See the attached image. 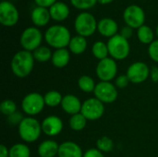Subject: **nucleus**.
I'll list each match as a JSON object with an SVG mask.
<instances>
[{"label": "nucleus", "instance_id": "obj_1", "mask_svg": "<svg viewBox=\"0 0 158 157\" xmlns=\"http://www.w3.org/2000/svg\"><path fill=\"white\" fill-rule=\"evenodd\" d=\"M34 57L31 52L21 50L17 52L10 63V68L13 74L18 78H26L28 77L34 67Z\"/></svg>", "mask_w": 158, "mask_h": 157}, {"label": "nucleus", "instance_id": "obj_2", "mask_svg": "<svg viewBox=\"0 0 158 157\" xmlns=\"http://www.w3.org/2000/svg\"><path fill=\"white\" fill-rule=\"evenodd\" d=\"M44 40L51 47L61 49L69 46L71 35L67 27L63 25H54L46 30L44 33Z\"/></svg>", "mask_w": 158, "mask_h": 157}, {"label": "nucleus", "instance_id": "obj_3", "mask_svg": "<svg viewBox=\"0 0 158 157\" xmlns=\"http://www.w3.org/2000/svg\"><path fill=\"white\" fill-rule=\"evenodd\" d=\"M18 130L20 139L29 143L36 142L43 132L41 123L32 117L24 118L19 125Z\"/></svg>", "mask_w": 158, "mask_h": 157}, {"label": "nucleus", "instance_id": "obj_4", "mask_svg": "<svg viewBox=\"0 0 158 157\" xmlns=\"http://www.w3.org/2000/svg\"><path fill=\"white\" fill-rule=\"evenodd\" d=\"M109 56L115 60H123L127 58L131 52V45L127 39L120 34L109 38L107 42Z\"/></svg>", "mask_w": 158, "mask_h": 157}, {"label": "nucleus", "instance_id": "obj_5", "mask_svg": "<svg viewBox=\"0 0 158 157\" xmlns=\"http://www.w3.org/2000/svg\"><path fill=\"white\" fill-rule=\"evenodd\" d=\"M97 22L95 18L89 12L80 13L74 21V28L78 35L82 37L92 36L97 30Z\"/></svg>", "mask_w": 158, "mask_h": 157}, {"label": "nucleus", "instance_id": "obj_6", "mask_svg": "<svg viewBox=\"0 0 158 157\" xmlns=\"http://www.w3.org/2000/svg\"><path fill=\"white\" fill-rule=\"evenodd\" d=\"M43 41V34L36 27H29L25 29L19 38L20 45L23 50L33 52L41 46Z\"/></svg>", "mask_w": 158, "mask_h": 157}, {"label": "nucleus", "instance_id": "obj_7", "mask_svg": "<svg viewBox=\"0 0 158 157\" xmlns=\"http://www.w3.org/2000/svg\"><path fill=\"white\" fill-rule=\"evenodd\" d=\"M44 98L38 93H28L21 102L22 111L29 117H33L40 114L44 108Z\"/></svg>", "mask_w": 158, "mask_h": 157}, {"label": "nucleus", "instance_id": "obj_8", "mask_svg": "<svg viewBox=\"0 0 158 157\" xmlns=\"http://www.w3.org/2000/svg\"><path fill=\"white\" fill-rule=\"evenodd\" d=\"M123 19L127 26L138 30L144 25L145 13L141 6L137 5H130L123 12Z\"/></svg>", "mask_w": 158, "mask_h": 157}, {"label": "nucleus", "instance_id": "obj_9", "mask_svg": "<svg viewBox=\"0 0 158 157\" xmlns=\"http://www.w3.org/2000/svg\"><path fill=\"white\" fill-rule=\"evenodd\" d=\"M94 96L104 104L114 103L118 98V89L111 81H100L94 89Z\"/></svg>", "mask_w": 158, "mask_h": 157}, {"label": "nucleus", "instance_id": "obj_10", "mask_svg": "<svg viewBox=\"0 0 158 157\" xmlns=\"http://www.w3.org/2000/svg\"><path fill=\"white\" fill-rule=\"evenodd\" d=\"M81 113L86 118L87 120L94 121L101 118L105 113L104 103L97 98H89L82 103Z\"/></svg>", "mask_w": 158, "mask_h": 157}, {"label": "nucleus", "instance_id": "obj_11", "mask_svg": "<svg viewBox=\"0 0 158 157\" xmlns=\"http://www.w3.org/2000/svg\"><path fill=\"white\" fill-rule=\"evenodd\" d=\"M95 72L101 81H111L118 74V65L112 57L100 60L96 66Z\"/></svg>", "mask_w": 158, "mask_h": 157}, {"label": "nucleus", "instance_id": "obj_12", "mask_svg": "<svg viewBox=\"0 0 158 157\" xmlns=\"http://www.w3.org/2000/svg\"><path fill=\"white\" fill-rule=\"evenodd\" d=\"M19 19L17 7L9 1L4 0L0 2V23L6 27L15 26Z\"/></svg>", "mask_w": 158, "mask_h": 157}, {"label": "nucleus", "instance_id": "obj_13", "mask_svg": "<svg viewBox=\"0 0 158 157\" xmlns=\"http://www.w3.org/2000/svg\"><path fill=\"white\" fill-rule=\"evenodd\" d=\"M126 75L131 82L143 83L150 77V68L144 62H134L128 68Z\"/></svg>", "mask_w": 158, "mask_h": 157}, {"label": "nucleus", "instance_id": "obj_14", "mask_svg": "<svg viewBox=\"0 0 158 157\" xmlns=\"http://www.w3.org/2000/svg\"><path fill=\"white\" fill-rule=\"evenodd\" d=\"M41 125L43 132L49 137H55L58 135L62 131L64 127L62 119L56 116L46 117L43 120Z\"/></svg>", "mask_w": 158, "mask_h": 157}, {"label": "nucleus", "instance_id": "obj_15", "mask_svg": "<svg viewBox=\"0 0 158 157\" xmlns=\"http://www.w3.org/2000/svg\"><path fill=\"white\" fill-rule=\"evenodd\" d=\"M61 107L62 109L71 116L81 113L82 104L81 100L74 94H67L63 96L62 102H61Z\"/></svg>", "mask_w": 158, "mask_h": 157}, {"label": "nucleus", "instance_id": "obj_16", "mask_svg": "<svg viewBox=\"0 0 158 157\" xmlns=\"http://www.w3.org/2000/svg\"><path fill=\"white\" fill-rule=\"evenodd\" d=\"M97 31L105 37L111 38L118 34V23L111 18H104L99 20L97 24Z\"/></svg>", "mask_w": 158, "mask_h": 157}, {"label": "nucleus", "instance_id": "obj_17", "mask_svg": "<svg viewBox=\"0 0 158 157\" xmlns=\"http://www.w3.org/2000/svg\"><path fill=\"white\" fill-rule=\"evenodd\" d=\"M57 157H83V152L79 144L68 141L59 144Z\"/></svg>", "mask_w": 158, "mask_h": 157}, {"label": "nucleus", "instance_id": "obj_18", "mask_svg": "<svg viewBox=\"0 0 158 157\" xmlns=\"http://www.w3.org/2000/svg\"><path fill=\"white\" fill-rule=\"evenodd\" d=\"M31 19L32 23L37 27H44L48 24L51 16L49 10L46 7L36 6L32 9L31 14Z\"/></svg>", "mask_w": 158, "mask_h": 157}, {"label": "nucleus", "instance_id": "obj_19", "mask_svg": "<svg viewBox=\"0 0 158 157\" xmlns=\"http://www.w3.org/2000/svg\"><path fill=\"white\" fill-rule=\"evenodd\" d=\"M59 144L53 140L42 142L38 146V155L40 157H56L58 155Z\"/></svg>", "mask_w": 158, "mask_h": 157}, {"label": "nucleus", "instance_id": "obj_20", "mask_svg": "<svg viewBox=\"0 0 158 157\" xmlns=\"http://www.w3.org/2000/svg\"><path fill=\"white\" fill-rule=\"evenodd\" d=\"M49 13L51 19L56 21H63L69 15V8L64 2L56 1L53 6L49 7Z\"/></svg>", "mask_w": 158, "mask_h": 157}, {"label": "nucleus", "instance_id": "obj_21", "mask_svg": "<svg viewBox=\"0 0 158 157\" xmlns=\"http://www.w3.org/2000/svg\"><path fill=\"white\" fill-rule=\"evenodd\" d=\"M70 60V54L67 48L56 49L52 56V64L58 68L66 67Z\"/></svg>", "mask_w": 158, "mask_h": 157}, {"label": "nucleus", "instance_id": "obj_22", "mask_svg": "<svg viewBox=\"0 0 158 157\" xmlns=\"http://www.w3.org/2000/svg\"><path fill=\"white\" fill-rule=\"evenodd\" d=\"M69 51L74 55H81L85 52L87 48V40L85 37L81 35H76L71 37V40L69 44Z\"/></svg>", "mask_w": 158, "mask_h": 157}, {"label": "nucleus", "instance_id": "obj_23", "mask_svg": "<svg viewBox=\"0 0 158 157\" xmlns=\"http://www.w3.org/2000/svg\"><path fill=\"white\" fill-rule=\"evenodd\" d=\"M137 37L138 40L144 44H150L155 41V33L153 30L147 25H143L137 30Z\"/></svg>", "mask_w": 158, "mask_h": 157}, {"label": "nucleus", "instance_id": "obj_24", "mask_svg": "<svg viewBox=\"0 0 158 157\" xmlns=\"http://www.w3.org/2000/svg\"><path fill=\"white\" fill-rule=\"evenodd\" d=\"M92 53L95 58L99 59V61L108 57L109 52H108L107 43H105L102 41L95 42L92 47Z\"/></svg>", "mask_w": 158, "mask_h": 157}, {"label": "nucleus", "instance_id": "obj_25", "mask_svg": "<svg viewBox=\"0 0 158 157\" xmlns=\"http://www.w3.org/2000/svg\"><path fill=\"white\" fill-rule=\"evenodd\" d=\"M87 121L88 120L86 119V118L81 113H79L71 116V118H69V127L72 130L81 131L86 127Z\"/></svg>", "mask_w": 158, "mask_h": 157}, {"label": "nucleus", "instance_id": "obj_26", "mask_svg": "<svg viewBox=\"0 0 158 157\" xmlns=\"http://www.w3.org/2000/svg\"><path fill=\"white\" fill-rule=\"evenodd\" d=\"M31 151L24 143H16L9 148V157H30Z\"/></svg>", "mask_w": 158, "mask_h": 157}, {"label": "nucleus", "instance_id": "obj_27", "mask_svg": "<svg viewBox=\"0 0 158 157\" xmlns=\"http://www.w3.org/2000/svg\"><path fill=\"white\" fill-rule=\"evenodd\" d=\"M78 86L79 88L84 92V93H94V89H95V82L94 81V79L88 75H83L81 77L79 78L78 80Z\"/></svg>", "mask_w": 158, "mask_h": 157}, {"label": "nucleus", "instance_id": "obj_28", "mask_svg": "<svg viewBox=\"0 0 158 157\" xmlns=\"http://www.w3.org/2000/svg\"><path fill=\"white\" fill-rule=\"evenodd\" d=\"M44 98L45 105L49 107H56L61 105L63 96L57 91H49L44 94Z\"/></svg>", "mask_w": 158, "mask_h": 157}, {"label": "nucleus", "instance_id": "obj_29", "mask_svg": "<svg viewBox=\"0 0 158 157\" xmlns=\"http://www.w3.org/2000/svg\"><path fill=\"white\" fill-rule=\"evenodd\" d=\"M32 55L36 61H38L40 63H44V62H47L52 59L53 53L51 52L49 47L40 46L35 51H33Z\"/></svg>", "mask_w": 158, "mask_h": 157}, {"label": "nucleus", "instance_id": "obj_30", "mask_svg": "<svg viewBox=\"0 0 158 157\" xmlns=\"http://www.w3.org/2000/svg\"><path fill=\"white\" fill-rule=\"evenodd\" d=\"M96 148L102 153H109L114 148V142L107 136H103L96 142Z\"/></svg>", "mask_w": 158, "mask_h": 157}, {"label": "nucleus", "instance_id": "obj_31", "mask_svg": "<svg viewBox=\"0 0 158 157\" xmlns=\"http://www.w3.org/2000/svg\"><path fill=\"white\" fill-rule=\"evenodd\" d=\"M0 111L2 112L3 115L8 117L12 114H14L17 111V105L16 103L12 100H4L0 104Z\"/></svg>", "mask_w": 158, "mask_h": 157}, {"label": "nucleus", "instance_id": "obj_32", "mask_svg": "<svg viewBox=\"0 0 158 157\" xmlns=\"http://www.w3.org/2000/svg\"><path fill=\"white\" fill-rule=\"evenodd\" d=\"M71 5L81 10H86L94 7L98 0H69Z\"/></svg>", "mask_w": 158, "mask_h": 157}, {"label": "nucleus", "instance_id": "obj_33", "mask_svg": "<svg viewBox=\"0 0 158 157\" xmlns=\"http://www.w3.org/2000/svg\"><path fill=\"white\" fill-rule=\"evenodd\" d=\"M148 54L152 60L158 63V40H155L152 43L149 44Z\"/></svg>", "mask_w": 158, "mask_h": 157}, {"label": "nucleus", "instance_id": "obj_34", "mask_svg": "<svg viewBox=\"0 0 158 157\" xmlns=\"http://www.w3.org/2000/svg\"><path fill=\"white\" fill-rule=\"evenodd\" d=\"M130 80L128 78V76L126 74H121L119 75L117 79H116V82H115V85L119 88V89H123L125 87H127L130 83Z\"/></svg>", "mask_w": 158, "mask_h": 157}, {"label": "nucleus", "instance_id": "obj_35", "mask_svg": "<svg viewBox=\"0 0 158 157\" xmlns=\"http://www.w3.org/2000/svg\"><path fill=\"white\" fill-rule=\"evenodd\" d=\"M23 118H24L22 117L21 113L16 111L14 114H12V115H10V116L7 117V121H8V123L11 124V125H18V126H19V125L20 124V122L22 121Z\"/></svg>", "mask_w": 158, "mask_h": 157}, {"label": "nucleus", "instance_id": "obj_36", "mask_svg": "<svg viewBox=\"0 0 158 157\" xmlns=\"http://www.w3.org/2000/svg\"><path fill=\"white\" fill-rule=\"evenodd\" d=\"M83 157H105L104 154L99 151L97 148H91L89 150H87L84 154Z\"/></svg>", "mask_w": 158, "mask_h": 157}, {"label": "nucleus", "instance_id": "obj_37", "mask_svg": "<svg viewBox=\"0 0 158 157\" xmlns=\"http://www.w3.org/2000/svg\"><path fill=\"white\" fill-rule=\"evenodd\" d=\"M122 37H124L125 39H130L131 36H132V34H133V29L132 28H131V27H129V26H125V27H123L122 29H121V31H120V33H119Z\"/></svg>", "mask_w": 158, "mask_h": 157}, {"label": "nucleus", "instance_id": "obj_38", "mask_svg": "<svg viewBox=\"0 0 158 157\" xmlns=\"http://www.w3.org/2000/svg\"><path fill=\"white\" fill-rule=\"evenodd\" d=\"M34 2L38 6H43L47 8L53 6L56 2V0H34Z\"/></svg>", "mask_w": 158, "mask_h": 157}, {"label": "nucleus", "instance_id": "obj_39", "mask_svg": "<svg viewBox=\"0 0 158 157\" xmlns=\"http://www.w3.org/2000/svg\"><path fill=\"white\" fill-rule=\"evenodd\" d=\"M150 78L153 82L156 83L158 82V67H152L150 69Z\"/></svg>", "mask_w": 158, "mask_h": 157}, {"label": "nucleus", "instance_id": "obj_40", "mask_svg": "<svg viewBox=\"0 0 158 157\" xmlns=\"http://www.w3.org/2000/svg\"><path fill=\"white\" fill-rule=\"evenodd\" d=\"M0 157H9V149L5 145H0Z\"/></svg>", "mask_w": 158, "mask_h": 157}, {"label": "nucleus", "instance_id": "obj_41", "mask_svg": "<svg viewBox=\"0 0 158 157\" xmlns=\"http://www.w3.org/2000/svg\"><path fill=\"white\" fill-rule=\"evenodd\" d=\"M113 1L114 0H98V3H100L101 5H108Z\"/></svg>", "mask_w": 158, "mask_h": 157}, {"label": "nucleus", "instance_id": "obj_42", "mask_svg": "<svg viewBox=\"0 0 158 157\" xmlns=\"http://www.w3.org/2000/svg\"><path fill=\"white\" fill-rule=\"evenodd\" d=\"M156 35H157V37H158V25H157V27H156Z\"/></svg>", "mask_w": 158, "mask_h": 157}, {"label": "nucleus", "instance_id": "obj_43", "mask_svg": "<svg viewBox=\"0 0 158 157\" xmlns=\"http://www.w3.org/2000/svg\"><path fill=\"white\" fill-rule=\"evenodd\" d=\"M1 1H4V0H1Z\"/></svg>", "mask_w": 158, "mask_h": 157}, {"label": "nucleus", "instance_id": "obj_44", "mask_svg": "<svg viewBox=\"0 0 158 157\" xmlns=\"http://www.w3.org/2000/svg\"><path fill=\"white\" fill-rule=\"evenodd\" d=\"M15 1H18V0H15Z\"/></svg>", "mask_w": 158, "mask_h": 157}]
</instances>
